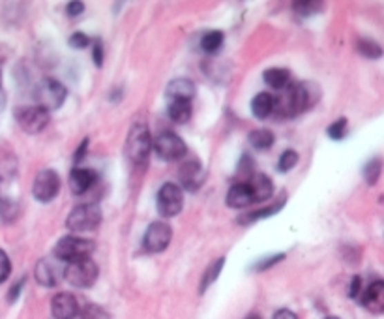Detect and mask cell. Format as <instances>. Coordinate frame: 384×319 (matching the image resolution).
<instances>
[{
    "label": "cell",
    "mask_w": 384,
    "mask_h": 319,
    "mask_svg": "<svg viewBox=\"0 0 384 319\" xmlns=\"http://www.w3.org/2000/svg\"><path fill=\"white\" fill-rule=\"evenodd\" d=\"M51 313L55 319H73L81 313V308L72 293H59L51 299Z\"/></svg>",
    "instance_id": "cell-13"
},
{
    "label": "cell",
    "mask_w": 384,
    "mask_h": 319,
    "mask_svg": "<svg viewBox=\"0 0 384 319\" xmlns=\"http://www.w3.org/2000/svg\"><path fill=\"white\" fill-rule=\"evenodd\" d=\"M25 284H26V278L23 276V278H19V280L15 282L12 287H10V291H8V302L10 304H13L15 300L19 299L21 297V291H23V287H25Z\"/></svg>",
    "instance_id": "cell-39"
},
{
    "label": "cell",
    "mask_w": 384,
    "mask_h": 319,
    "mask_svg": "<svg viewBox=\"0 0 384 319\" xmlns=\"http://www.w3.org/2000/svg\"><path fill=\"white\" fill-rule=\"evenodd\" d=\"M15 120L21 126V130L26 134H39L47 128L51 115L39 105H23L15 109Z\"/></svg>",
    "instance_id": "cell-9"
},
{
    "label": "cell",
    "mask_w": 384,
    "mask_h": 319,
    "mask_svg": "<svg viewBox=\"0 0 384 319\" xmlns=\"http://www.w3.org/2000/svg\"><path fill=\"white\" fill-rule=\"evenodd\" d=\"M283 259H285V254H270L268 257H265V259L257 261L253 267H251V271H253V273H262V271H268V268H272L273 265L281 263Z\"/></svg>",
    "instance_id": "cell-32"
},
{
    "label": "cell",
    "mask_w": 384,
    "mask_h": 319,
    "mask_svg": "<svg viewBox=\"0 0 384 319\" xmlns=\"http://www.w3.org/2000/svg\"><path fill=\"white\" fill-rule=\"evenodd\" d=\"M167 113L173 122L186 124L191 118V102H184V100H173L167 105Z\"/></svg>",
    "instance_id": "cell-23"
},
{
    "label": "cell",
    "mask_w": 384,
    "mask_h": 319,
    "mask_svg": "<svg viewBox=\"0 0 384 319\" xmlns=\"http://www.w3.org/2000/svg\"><path fill=\"white\" fill-rule=\"evenodd\" d=\"M262 79L268 86H272L276 91H283L291 83V72L287 68H268L262 73Z\"/></svg>",
    "instance_id": "cell-22"
},
{
    "label": "cell",
    "mask_w": 384,
    "mask_h": 319,
    "mask_svg": "<svg viewBox=\"0 0 384 319\" xmlns=\"http://www.w3.org/2000/svg\"><path fill=\"white\" fill-rule=\"evenodd\" d=\"M92 39L86 36L85 33H73L68 39V46L73 47V49H86V47L90 46Z\"/></svg>",
    "instance_id": "cell-36"
},
{
    "label": "cell",
    "mask_w": 384,
    "mask_h": 319,
    "mask_svg": "<svg viewBox=\"0 0 384 319\" xmlns=\"http://www.w3.org/2000/svg\"><path fill=\"white\" fill-rule=\"evenodd\" d=\"M272 319H298L296 318V313L293 310H289V308H281L278 312L273 313Z\"/></svg>",
    "instance_id": "cell-43"
},
{
    "label": "cell",
    "mask_w": 384,
    "mask_h": 319,
    "mask_svg": "<svg viewBox=\"0 0 384 319\" xmlns=\"http://www.w3.org/2000/svg\"><path fill=\"white\" fill-rule=\"evenodd\" d=\"M92 59H94L96 68H102V66H104V44H102V39L98 38L92 42Z\"/></svg>",
    "instance_id": "cell-38"
},
{
    "label": "cell",
    "mask_w": 384,
    "mask_h": 319,
    "mask_svg": "<svg viewBox=\"0 0 384 319\" xmlns=\"http://www.w3.org/2000/svg\"><path fill=\"white\" fill-rule=\"evenodd\" d=\"M381 173H383V158H372L369 162L365 163L364 170H362V175H364V181L367 183V186H375L381 179Z\"/></svg>",
    "instance_id": "cell-28"
},
{
    "label": "cell",
    "mask_w": 384,
    "mask_h": 319,
    "mask_svg": "<svg viewBox=\"0 0 384 319\" xmlns=\"http://www.w3.org/2000/svg\"><path fill=\"white\" fill-rule=\"evenodd\" d=\"M102 209L94 203H85V205H77L75 209L66 218V228L72 233H92L99 228L102 224Z\"/></svg>",
    "instance_id": "cell-3"
},
{
    "label": "cell",
    "mask_w": 384,
    "mask_h": 319,
    "mask_svg": "<svg viewBox=\"0 0 384 319\" xmlns=\"http://www.w3.org/2000/svg\"><path fill=\"white\" fill-rule=\"evenodd\" d=\"M223 267H225V257H220V259H215L212 265H209L207 267V271H204V274H202L201 278V286H199V291L201 293H204L207 289H209L212 284H214L218 278H220V274H222Z\"/></svg>",
    "instance_id": "cell-26"
},
{
    "label": "cell",
    "mask_w": 384,
    "mask_h": 319,
    "mask_svg": "<svg viewBox=\"0 0 384 319\" xmlns=\"http://www.w3.org/2000/svg\"><path fill=\"white\" fill-rule=\"evenodd\" d=\"M173 239V228L167 221H152L143 237V248L148 254H162L171 244Z\"/></svg>",
    "instance_id": "cell-10"
},
{
    "label": "cell",
    "mask_w": 384,
    "mask_h": 319,
    "mask_svg": "<svg viewBox=\"0 0 384 319\" xmlns=\"http://www.w3.org/2000/svg\"><path fill=\"white\" fill-rule=\"evenodd\" d=\"M276 111V98L270 92H259L253 100H251V113L257 120H265Z\"/></svg>",
    "instance_id": "cell-21"
},
{
    "label": "cell",
    "mask_w": 384,
    "mask_h": 319,
    "mask_svg": "<svg viewBox=\"0 0 384 319\" xmlns=\"http://www.w3.org/2000/svg\"><path fill=\"white\" fill-rule=\"evenodd\" d=\"M98 265L90 257L72 261L64 268V278L68 280V284L77 287V289H88L94 286L98 280Z\"/></svg>",
    "instance_id": "cell-5"
},
{
    "label": "cell",
    "mask_w": 384,
    "mask_h": 319,
    "mask_svg": "<svg viewBox=\"0 0 384 319\" xmlns=\"http://www.w3.org/2000/svg\"><path fill=\"white\" fill-rule=\"evenodd\" d=\"M362 307L372 313H384V280H375L362 291Z\"/></svg>",
    "instance_id": "cell-14"
},
{
    "label": "cell",
    "mask_w": 384,
    "mask_h": 319,
    "mask_svg": "<svg viewBox=\"0 0 384 319\" xmlns=\"http://www.w3.org/2000/svg\"><path fill=\"white\" fill-rule=\"evenodd\" d=\"M255 165H253V162L249 160V156L248 154H244L242 156V160H240V165H238V175H240V183H248L249 179L255 175Z\"/></svg>",
    "instance_id": "cell-34"
},
{
    "label": "cell",
    "mask_w": 384,
    "mask_h": 319,
    "mask_svg": "<svg viewBox=\"0 0 384 319\" xmlns=\"http://www.w3.org/2000/svg\"><path fill=\"white\" fill-rule=\"evenodd\" d=\"M223 42H225V34L222 30H209L207 34H202L201 49L207 55H215L223 47Z\"/></svg>",
    "instance_id": "cell-25"
},
{
    "label": "cell",
    "mask_w": 384,
    "mask_h": 319,
    "mask_svg": "<svg viewBox=\"0 0 384 319\" xmlns=\"http://www.w3.org/2000/svg\"><path fill=\"white\" fill-rule=\"evenodd\" d=\"M248 141L255 150H270L276 143V136L267 128H257L249 134Z\"/></svg>",
    "instance_id": "cell-24"
},
{
    "label": "cell",
    "mask_w": 384,
    "mask_h": 319,
    "mask_svg": "<svg viewBox=\"0 0 384 319\" xmlns=\"http://www.w3.org/2000/svg\"><path fill=\"white\" fill-rule=\"evenodd\" d=\"M326 319H339V318H336V316H330V318H326Z\"/></svg>",
    "instance_id": "cell-46"
},
{
    "label": "cell",
    "mask_w": 384,
    "mask_h": 319,
    "mask_svg": "<svg viewBox=\"0 0 384 319\" xmlns=\"http://www.w3.org/2000/svg\"><path fill=\"white\" fill-rule=\"evenodd\" d=\"M326 134H328V137L334 139V141H341V139H345L347 134H349V120H347L345 117L334 120V122L326 128Z\"/></svg>",
    "instance_id": "cell-29"
},
{
    "label": "cell",
    "mask_w": 384,
    "mask_h": 319,
    "mask_svg": "<svg viewBox=\"0 0 384 319\" xmlns=\"http://www.w3.org/2000/svg\"><path fill=\"white\" fill-rule=\"evenodd\" d=\"M294 13H298L300 17H311L315 13H319L323 10V4L320 2H294L293 4Z\"/></svg>",
    "instance_id": "cell-31"
},
{
    "label": "cell",
    "mask_w": 384,
    "mask_h": 319,
    "mask_svg": "<svg viewBox=\"0 0 384 319\" xmlns=\"http://www.w3.org/2000/svg\"><path fill=\"white\" fill-rule=\"evenodd\" d=\"M296 163H298V152L293 149H287L280 156L278 170H280L281 173H289V171H293L294 167H296Z\"/></svg>",
    "instance_id": "cell-30"
},
{
    "label": "cell",
    "mask_w": 384,
    "mask_h": 319,
    "mask_svg": "<svg viewBox=\"0 0 384 319\" xmlns=\"http://www.w3.org/2000/svg\"><path fill=\"white\" fill-rule=\"evenodd\" d=\"M207 181V170L202 167V163L193 158V160H186L178 170V183L180 188L188 190V192H197Z\"/></svg>",
    "instance_id": "cell-12"
},
{
    "label": "cell",
    "mask_w": 384,
    "mask_h": 319,
    "mask_svg": "<svg viewBox=\"0 0 384 319\" xmlns=\"http://www.w3.org/2000/svg\"><path fill=\"white\" fill-rule=\"evenodd\" d=\"M320 98L319 86L315 83H289L281 91L280 98H276V111L283 117H296L311 109Z\"/></svg>",
    "instance_id": "cell-1"
},
{
    "label": "cell",
    "mask_w": 384,
    "mask_h": 319,
    "mask_svg": "<svg viewBox=\"0 0 384 319\" xmlns=\"http://www.w3.org/2000/svg\"><path fill=\"white\" fill-rule=\"evenodd\" d=\"M285 201H287V197L283 196L281 199H278L276 203H272V205L260 207V209H257V210H249L248 215H242L240 218H238V224H242V226H249V224H255V221H259V220H267V218H270V216L278 215L280 210H283V207H285Z\"/></svg>",
    "instance_id": "cell-19"
},
{
    "label": "cell",
    "mask_w": 384,
    "mask_h": 319,
    "mask_svg": "<svg viewBox=\"0 0 384 319\" xmlns=\"http://www.w3.org/2000/svg\"><path fill=\"white\" fill-rule=\"evenodd\" d=\"M96 183H98V173L94 170L75 167L70 173V190H72L73 196H83Z\"/></svg>",
    "instance_id": "cell-15"
},
{
    "label": "cell",
    "mask_w": 384,
    "mask_h": 319,
    "mask_svg": "<svg viewBox=\"0 0 384 319\" xmlns=\"http://www.w3.org/2000/svg\"><path fill=\"white\" fill-rule=\"evenodd\" d=\"M362 295V278L360 276H352L351 287H349V297L351 299H358Z\"/></svg>",
    "instance_id": "cell-40"
},
{
    "label": "cell",
    "mask_w": 384,
    "mask_h": 319,
    "mask_svg": "<svg viewBox=\"0 0 384 319\" xmlns=\"http://www.w3.org/2000/svg\"><path fill=\"white\" fill-rule=\"evenodd\" d=\"M34 276L39 286L55 287L59 284V267L52 265L49 259H39L34 268Z\"/></svg>",
    "instance_id": "cell-20"
},
{
    "label": "cell",
    "mask_w": 384,
    "mask_h": 319,
    "mask_svg": "<svg viewBox=\"0 0 384 319\" xmlns=\"http://www.w3.org/2000/svg\"><path fill=\"white\" fill-rule=\"evenodd\" d=\"M10 273H12V261H10L6 252L0 248V284H4L8 280Z\"/></svg>",
    "instance_id": "cell-37"
},
{
    "label": "cell",
    "mask_w": 384,
    "mask_h": 319,
    "mask_svg": "<svg viewBox=\"0 0 384 319\" xmlns=\"http://www.w3.org/2000/svg\"><path fill=\"white\" fill-rule=\"evenodd\" d=\"M81 316H83V319H111V313L107 312L105 308L92 304V302L81 310Z\"/></svg>",
    "instance_id": "cell-33"
},
{
    "label": "cell",
    "mask_w": 384,
    "mask_h": 319,
    "mask_svg": "<svg viewBox=\"0 0 384 319\" xmlns=\"http://www.w3.org/2000/svg\"><path fill=\"white\" fill-rule=\"evenodd\" d=\"M150 150H152V137H150L148 126L137 122L128 131L124 143V156L135 167H143L148 162Z\"/></svg>",
    "instance_id": "cell-2"
},
{
    "label": "cell",
    "mask_w": 384,
    "mask_h": 319,
    "mask_svg": "<svg viewBox=\"0 0 384 319\" xmlns=\"http://www.w3.org/2000/svg\"><path fill=\"white\" fill-rule=\"evenodd\" d=\"M246 184L249 186V192H251L255 203H265L273 196L272 179L267 175H262V173H255Z\"/></svg>",
    "instance_id": "cell-18"
},
{
    "label": "cell",
    "mask_w": 384,
    "mask_h": 319,
    "mask_svg": "<svg viewBox=\"0 0 384 319\" xmlns=\"http://www.w3.org/2000/svg\"><path fill=\"white\" fill-rule=\"evenodd\" d=\"M6 107V92H4V86H2V72H0V111Z\"/></svg>",
    "instance_id": "cell-44"
},
{
    "label": "cell",
    "mask_w": 384,
    "mask_h": 319,
    "mask_svg": "<svg viewBox=\"0 0 384 319\" xmlns=\"http://www.w3.org/2000/svg\"><path fill=\"white\" fill-rule=\"evenodd\" d=\"M152 149L156 150V154L165 162H175L182 160L188 154V145L182 137L175 131H162L160 136L152 141Z\"/></svg>",
    "instance_id": "cell-7"
},
{
    "label": "cell",
    "mask_w": 384,
    "mask_h": 319,
    "mask_svg": "<svg viewBox=\"0 0 384 319\" xmlns=\"http://www.w3.org/2000/svg\"><path fill=\"white\" fill-rule=\"evenodd\" d=\"M225 203L231 209H248L251 205H255L253 196L249 192V186L246 183H236L233 184L227 192Z\"/></svg>",
    "instance_id": "cell-17"
},
{
    "label": "cell",
    "mask_w": 384,
    "mask_h": 319,
    "mask_svg": "<svg viewBox=\"0 0 384 319\" xmlns=\"http://www.w3.org/2000/svg\"><path fill=\"white\" fill-rule=\"evenodd\" d=\"M17 215V205L10 199H0V218L6 221H12Z\"/></svg>",
    "instance_id": "cell-35"
},
{
    "label": "cell",
    "mask_w": 384,
    "mask_h": 319,
    "mask_svg": "<svg viewBox=\"0 0 384 319\" xmlns=\"http://www.w3.org/2000/svg\"><path fill=\"white\" fill-rule=\"evenodd\" d=\"M66 96H68V91L66 86L57 81V79L47 78L44 81H39L36 85V91H34V100H36V105H39L41 109L46 111H57L60 109L66 102Z\"/></svg>",
    "instance_id": "cell-4"
},
{
    "label": "cell",
    "mask_w": 384,
    "mask_h": 319,
    "mask_svg": "<svg viewBox=\"0 0 384 319\" xmlns=\"http://www.w3.org/2000/svg\"><path fill=\"white\" fill-rule=\"evenodd\" d=\"M157 212L163 218H173L178 216L184 209V192L182 188L175 183H165L157 192L156 197Z\"/></svg>",
    "instance_id": "cell-8"
},
{
    "label": "cell",
    "mask_w": 384,
    "mask_h": 319,
    "mask_svg": "<svg viewBox=\"0 0 384 319\" xmlns=\"http://www.w3.org/2000/svg\"><path fill=\"white\" fill-rule=\"evenodd\" d=\"M195 83L186 78L173 79L167 89H165V98L173 102V100H184V102H191L195 98Z\"/></svg>",
    "instance_id": "cell-16"
},
{
    "label": "cell",
    "mask_w": 384,
    "mask_h": 319,
    "mask_svg": "<svg viewBox=\"0 0 384 319\" xmlns=\"http://www.w3.org/2000/svg\"><path fill=\"white\" fill-rule=\"evenodd\" d=\"M244 319H262V318H260L259 313L253 312V313H248V316H246V318H244Z\"/></svg>",
    "instance_id": "cell-45"
},
{
    "label": "cell",
    "mask_w": 384,
    "mask_h": 319,
    "mask_svg": "<svg viewBox=\"0 0 384 319\" xmlns=\"http://www.w3.org/2000/svg\"><path fill=\"white\" fill-rule=\"evenodd\" d=\"M94 250H96V242L90 241V239L68 235V237H62V239L57 242L55 255H57V259L72 263V261L90 257V254Z\"/></svg>",
    "instance_id": "cell-6"
},
{
    "label": "cell",
    "mask_w": 384,
    "mask_h": 319,
    "mask_svg": "<svg viewBox=\"0 0 384 319\" xmlns=\"http://www.w3.org/2000/svg\"><path fill=\"white\" fill-rule=\"evenodd\" d=\"M66 10H68V15H70V17H77V15H81V13L85 12V4L79 2V0H73V2H70V4L66 6Z\"/></svg>",
    "instance_id": "cell-42"
},
{
    "label": "cell",
    "mask_w": 384,
    "mask_h": 319,
    "mask_svg": "<svg viewBox=\"0 0 384 319\" xmlns=\"http://www.w3.org/2000/svg\"><path fill=\"white\" fill-rule=\"evenodd\" d=\"M88 143H90V139H88V137L83 139V141L79 143V149L75 150V154H73V162L75 163L83 162V158H85L86 152H88Z\"/></svg>",
    "instance_id": "cell-41"
},
{
    "label": "cell",
    "mask_w": 384,
    "mask_h": 319,
    "mask_svg": "<svg viewBox=\"0 0 384 319\" xmlns=\"http://www.w3.org/2000/svg\"><path fill=\"white\" fill-rule=\"evenodd\" d=\"M60 194V176L57 171H39L32 183V196L39 203H51Z\"/></svg>",
    "instance_id": "cell-11"
},
{
    "label": "cell",
    "mask_w": 384,
    "mask_h": 319,
    "mask_svg": "<svg viewBox=\"0 0 384 319\" xmlns=\"http://www.w3.org/2000/svg\"><path fill=\"white\" fill-rule=\"evenodd\" d=\"M356 51L365 57V59H372V60H377L381 59L384 55V49L378 46L375 39H369V38H360L356 42Z\"/></svg>",
    "instance_id": "cell-27"
}]
</instances>
